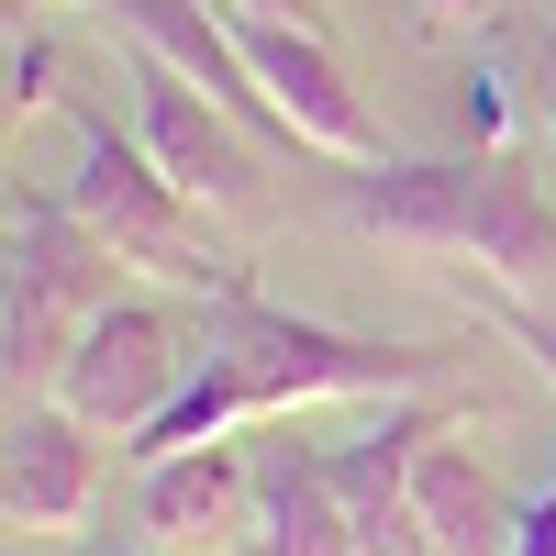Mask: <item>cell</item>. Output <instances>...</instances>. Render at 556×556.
I'll return each mask as SVG.
<instances>
[{
    "mask_svg": "<svg viewBox=\"0 0 556 556\" xmlns=\"http://www.w3.org/2000/svg\"><path fill=\"white\" fill-rule=\"evenodd\" d=\"M334 212L379 245H412V256H468L490 267L501 290L523 278H556V201L513 156H401V167H356Z\"/></svg>",
    "mask_w": 556,
    "mask_h": 556,
    "instance_id": "obj_1",
    "label": "cell"
},
{
    "mask_svg": "<svg viewBox=\"0 0 556 556\" xmlns=\"http://www.w3.org/2000/svg\"><path fill=\"white\" fill-rule=\"evenodd\" d=\"M201 379L235 401V424H267V412L301 401H390L445 379V345H390V334H345V323L278 312L256 290L201 301Z\"/></svg>",
    "mask_w": 556,
    "mask_h": 556,
    "instance_id": "obj_2",
    "label": "cell"
},
{
    "mask_svg": "<svg viewBox=\"0 0 556 556\" xmlns=\"http://www.w3.org/2000/svg\"><path fill=\"white\" fill-rule=\"evenodd\" d=\"M0 245H12V278H0V379H12V401H56L78 334L123 301V290H112L123 256L67 212V190H56V201H45V190H12Z\"/></svg>",
    "mask_w": 556,
    "mask_h": 556,
    "instance_id": "obj_3",
    "label": "cell"
},
{
    "mask_svg": "<svg viewBox=\"0 0 556 556\" xmlns=\"http://www.w3.org/2000/svg\"><path fill=\"white\" fill-rule=\"evenodd\" d=\"M67 212H78L123 267L167 278L178 301H223V290H245V267L201 235V201L146 156V134H112L101 112H78V178H67Z\"/></svg>",
    "mask_w": 556,
    "mask_h": 556,
    "instance_id": "obj_4",
    "label": "cell"
},
{
    "mask_svg": "<svg viewBox=\"0 0 556 556\" xmlns=\"http://www.w3.org/2000/svg\"><path fill=\"white\" fill-rule=\"evenodd\" d=\"M190 367H201V334H178V312H167V301H112V312L78 334L56 401L78 412L89 434H123V445H134L178 390H190Z\"/></svg>",
    "mask_w": 556,
    "mask_h": 556,
    "instance_id": "obj_5",
    "label": "cell"
},
{
    "mask_svg": "<svg viewBox=\"0 0 556 556\" xmlns=\"http://www.w3.org/2000/svg\"><path fill=\"white\" fill-rule=\"evenodd\" d=\"M134 134H146V156L178 178L190 201H223V212H245L267 190V167H256V134L212 101L201 78H178L167 56H146L134 45Z\"/></svg>",
    "mask_w": 556,
    "mask_h": 556,
    "instance_id": "obj_6",
    "label": "cell"
},
{
    "mask_svg": "<svg viewBox=\"0 0 556 556\" xmlns=\"http://www.w3.org/2000/svg\"><path fill=\"white\" fill-rule=\"evenodd\" d=\"M245 45V67L278 112H290L301 156H345V167H379V112L356 101V78L334 56V34H301V23H267V12H223Z\"/></svg>",
    "mask_w": 556,
    "mask_h": 556,
    "instance_id": "obj_7",
    "label": "cell"
},
{
    "mask_svg": "<svg viewBox=\"0 0 556 556\" xmlns=\"http://www.w3.org/2000/svg\"><path fill=\"white\" fill-rule=\"evenodd\" d=\"M101 501V434L67 401H12L0 424V523L12 534H67Z\"/></svg>",
    "mask_w": 556,
    "mask_h": 556,
    "instance_id": "obj_8",
    "label": "cell"
},
{
    "mask_svg": "<svg viewBox=\"0 0 556 556\" xmlns=\"http://www.w3.org/2000/svg\"><path fill=\"white\" fill-rule=\"evenodd\" d=\"M434 424L424 412H379L367 434L323 445V479H334L345 523H356V556H424V513H412V468H424Z\"/></svg>",
    "mask_w": 556,
    "mask_h": 556,
    "instance_id": "obj_9",
    "label": "cell"
},
{
    "mask_svg": "<svg viewBox=\"0 0 556 556\" xmlns=\"http://www.w3.org/2000/svg\"><path fill=\"white\" fill-rule=\"evenodd\" d=\"M256 534V468L235 445H190V456H156L146 468V545H190V556H245Z\"/></svg>",
    "mask_w": 556,
    "mask_h": 556,
    "instance_id": "obj_10",
    "label": "cell"
},
{
    "mask_svg": "<svg viewBox=\"0 0 556 556\" xmlns=\"http://www.w3.org/2000/svg\"><path fill=\"white\" fill-rule=\"evenodd\" d=\"M245 556H356V523L334 479H323V445H267L256 456V534Z\"/></svg>",
    "mask_w": 556,
    "mask_h": 556,
    "instance_id": "obj_11",
    "label": "cell"
},
{
    "mask_svg": "<svg viewBox=\"0 0 556 556\" xmlns=\"http://www.w3.org/2000/svg\"><path fill=\"white\" fill-rule=\"evenodd\" d=\"M412 513H424V556H501L513 545V501L468 445H424L412 468Z\"/></svg>",
    "mask_w": 556,
    "mask_h": 556,
    "instance_id": "obj_12",
    "label": "cell"
},
{
    "mask_svg": "<svg viewBox=\"0 0 556 556\" xmlns=\"http://www.w3.org/2000/svg\"><path fill=\"white\" fill-rule=\"evenodd\" d=\"M456 301H468V312H479V323H490V334H513V345H523V356H534V379H545V390H556V323H545V312H534V301H513V290H501V278H490V290H468V278H456Z\"/></svg>",
    "mask_w": 556,
    "mask_h": 556,
    "instance_id": "obj_13",
    "label": "cell"
},
{
    "mask_svg": "<svg viewBox=\"0 0 556 556\" xmlns=\"http://www.w3.org/2000/svg\"><path fill=\"white\" fill-rule=\"evenodd\" d=\"M45 101H56V56H45V34L12 23V123H34Z\"/></svg>",
    "mask_w": 556,
    "mask_h": 556,
    "instance_id": "obj_14",
    "label": "cell"
},
{
    "mask_svg": "<svg viewBox=\"0 0 556 556\" xmlns=\"http://www.w3.org/2000/svg\"><path fill=\"white\" fill-rule=\"evenodd\" d=\"M501 556H556V490L513 501V545H501Z\"/></svg>",
    "mask_w": 556,
    "mask_h": 556,
    "instance_id": "obj_15",
    "label": "cell"
},
{
    "mask_svg": "<svg viewBox=\"0 0 556 556\" xmlns=\"http://www.w3.org/2000/svg\"><path fill=\"white\" fill-rule=\"evenodd\" d=\"M223 12H267V23H301V34H334V0H223Z\"/></svg>",
    "mask_w": 556,
    "mask_h": 556,
    "instance_id": "obj_16",
    "label": "cell"
},
{
    "mask_svg": "<svg viewBox=\"0 0 556 556\" xmlns=\"http://www.w3.org/2000/svg\"><path fill=\"white\" fill-rule=\"evenodd\" d=\"M479 12H490V0H424V23H434V34H456V23H479Z\"/></svg>",
    "mask_w": 556,
    "mask_h": 556,
    "instance_id": "obj_17",
    "label": "cell"
},
{
    "mask_svg": "<svg viewBox=\"0 0 556 556\" xmlns=\"http://www.w3.org/2000/svg\"><path fill=\"white\" fill-rule=\"evenodd\" d=\"M34 12H123V0H34Z\"/></svg>",
    "mask_w": 556,
    "mask_h": 556,
    "instance_id": "obj_18",
    "label": "cell"
},
{
    "mask_svg": "<svg viewBox=\"0 0 556 556\" xmlns=\"http://www.w3.org/2000/svg\"><path fill=\"white\" fill-rule=\"evenodd\" d=\"M123 556H156V545H123Z\"/></svg>",
    "mask_w": 556,
    "mask_h": 556,
    "instance_id": "obj_19",
    "label": "cell"
}]
</instances>
